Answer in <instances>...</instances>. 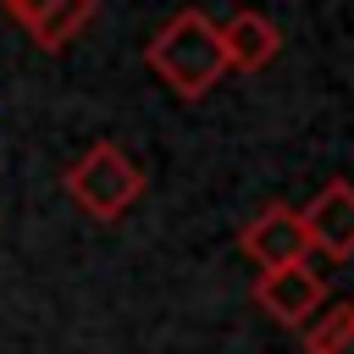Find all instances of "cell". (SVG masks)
<instances>
[{"label":"cell","mask_w":354,"mask_h":354,"mask_svg":"<svg viewBox=\"0 0 354 354\" xmlns=\"http://www.w3.org/2000/svg\"><path fill=\"white\" fill-rule=\"evenodd\" d=\"M299 216H304L310 249H321V254H332V260H354V183L332 177Z\"/></svg>","instance_id":"cell-5"},{"label":"cell","mask_w":354,"mask_h":354,"mask_svg":"<svg viewBox=\"0 0 354 354\" xmlns=\"http://www.w3.org/2000/svg\"><path fill=\"white\" fill-rule=\"evenodd\" d=\"M0 6L17 28H28L39 50H66L94 17V0H0Z\"/></svg>","instance_id":"cell-6"},{"label":"cell","mask_w":354,"mask_h":354,"mask_svg":"<svg viewBox=\"0 0 354 354\" xmlns=\"http://www.w3.org/2000/svg\"><path fill=\"white\" fill-rule=\"evenodd\" d=\"M216 33H221L227 72H260V66H271V61L282 55V28H277L266 11H254V6L232 11Z\"/></svg>","instance_id":"cell-7"},{"label":"cell","mask_w":354,"mask_h":354,"mask_svg":"<svg viewBox=\"0 0 354 354\" xmlns=\"http://www.w3.org/2000/svg\"><path fill=\"white\" fill-rule=\"evenodd\" d=\"M238 249H243L260 271H271V266H299V260H310L304 216H299L293 205H266L260 216H249V221H243Z\"/></svg>","instance_id":"cell-3"},{"label":"cell","mask_w":354,"mask_h":354,"mask_svg":"<svg viewBox=\"0 0 354 354\" xmlns=\"http://www.w3.org/2000/svg\"><path fill=\"white\" fill-rule=\"evenodd\" d=\"M144 61H149V72H155L177 100H205V94L227 77L221 33H216V22H210L199 6L166 17L160 33L144 44Z\"/></svg>","instance_id":"cell-1"},{"label":"cell","mask_w":354,"mask_h":354,"mask_svg":"<svg viewBox=\"0 0 354 354\" xmlns=\"http://www.w3.org/2000/svg\"><path fill=\"white\" fill-rule=\"evenodd\" d=\"M254 304L282 326H310L321 315V304H326V282L304 260L299 266H271V271L254 277Z\"/></svg>","instance_id":"cell-4"},{"label":"cell","mask_w":354,"mask_h":354,"mask_svg":"<svg viewBox=\"0 0 354 354\" xmlns=\"http://www.w3.org/2000/svg\"><path fill=\"white\" fill-rule=\"evenodd\" d=\"M66 194H72V205H77L88 221H116V216H127V210L138 205L144 171L122 155V144L100 138V144H88V149L66 166Z\"/></svg>","instance_id":"cell-2"},{"label":"cell","mask_w":354,"mask_h":354,"mask_svg":"<svg viewBox=\"0 0 354 354\" xmlns=\"http://www.w3.org/2000/svg\"><path fill=\"white\" fill-rule=\"evenodd\" d=\"M304 354H354V304L321 310L315 326H310V348Z\"/></svg>","instance_id":"cell-8"}]
</instances>
